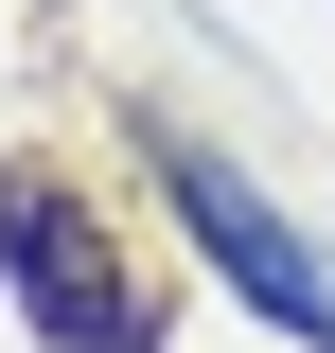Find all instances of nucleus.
<instances>
[{"instance_id":"obj_1","label":"nucleus","mask_w":335,"mask_h":353,"mask_svg":"<svg viewBox=\"0 0 335 353\" xmlns=\"http://www.w3.org/2000/svg\"><path fill=\"white\" fill-rule=\"evenodd\" d=\"M0 283H18V318L53 353H141L159 336V265H124V230L53 159H0Z\"/></svg>"},{"instance_id":"obj_2","label":"nucleus","mask_w":335,"mask_h":353,"mask_svg":"<svg viewBox=\"0 0 335 353\" xmlns=\"http://www.w3.org/2000/svg\"><path fill=\"white\" fill-rule=\"evenodd\" d=\"M176 212H194L212 248H230V283H247L265 318H300V336H335V265H318V248H283V212H265V194H247L230 159H194V141H176Z\"/></svg>"}]
</instances>
